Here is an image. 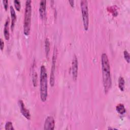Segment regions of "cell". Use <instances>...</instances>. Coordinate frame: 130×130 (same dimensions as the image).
<instances>
[{
  "label": "cell",
  "mask_w": 130,
  "mask_h": 130,
  "mask_svg": "<svg viewBox=\"0 0 130 130\" xmlns=\"http://www.w3.org/2000/svg\"><path fill=\"white\" fill-rule=\"evenodd\" d=\"M103 83L105 93H107L112 85L110 66L107 55L104 53L101 55Z\"/></svg>",
  "instance_id": "cell-1"
},
{
  "label": "cell",
  "mask_w": 130,
  "mask_h": 130,
  "mask_svg": "<svg viewBox=\"0 0 130 130\" xmlns=\"http://www.w3.org/2000/svg\"><path fill=\"white\" fill-rule=\"evenodd\" d=\"M47 74L46 68L42 65L40 68V98L43 102H45L48 95Z\"/></svg>",
  "instance_id": "cell-2"
},
{
  "label": "cell",
  "mask_w": 130,
  "mask_h": 130,
  "mask_svg": "<svg viewBox=\"0 0 130 130\" xmlns=\"http://www.w3.org/2000/svg\"><path fill=\"white\" fill-rule=\"evenodd\" d=\"M31 1L27 0L25 2V8L23 22V33L28 36L30 34L31 16Z\"/></svg>",
  "instance_id": "cell-3"
},
{
  "label": "cell",
  "mask_w": 130,
  "mask_h": 130,
  "mask_svg": "<svg viewBox=\"0 0 130 130\" xmlns=\"http://www.w3.org/2000/svg\"><path fill=\"white\" fill-rule=\"evenodd\" d=\"M80 7L84 28L85 30H87L89 27V13L87 1L86 0L81 1L80 2Z\"/></svg>",
  "instance_id": "cell-4"
},
{
  "label": "cell",
  "mask_w": 130,
  "mask_h": 130,
  "mask_svg": "<svg viewBox=\"0 0 130 130\" xmlns=\"http://www.w3.org/2000/svg\"><path fill=\"white\" fill-rule=\"evenodd\" d=\"M56 55L55 50H54V52L52 56V66H51V69L50 72V84L51 86H53L55 83V63H56Z\"/></svg>",
  "instance_id": "cell-5"
},
{
  "label": "cell",
  "mask_w": 130,
  "mask_h": 130,
  "mask_svg": "<svg viewBox=\"0 0 130 130\" xmlns=\"http://www.w3.org/2000/svg\"><path fill=\"white\" fill-rule=\"evenodd\" d=\"M78 59L75 54L74 55L72 60V73L73 79L74 81H76L78 76Z\"/></svg>",
  "instance_id": "cell-6"
},
{
  "label": "cell",
  "mask_w": 130,
  "mask_h": 130,
  "mask_svg": "<svg viewBox=\"0 0 130 130\" xmlns=\"http://www.w3.org/2000/svg\"><path fill=\"white\" fill-rule=\"evenodd\" d=\"M18 104L20 109V112L21 113L22 115L27 120H29L30 119V114L29 111L25 107L23 101L21 100H19L18 102Z\"/></svg>",
  "instance_id": "cell-7"
},
{
  "label": "cell",
  "mask_w": 130,
  "mask_h": 130,
  "mask_svg": "<svg viewBox=\"0 0 130 130\" xmlns=\"http://www.w3.org/2000/svg\"><path fill=\"white\" fill-rule=\"evenodd\" d=\"M55 127V120L54 118L51 116L47 117L44 124V129L53 130Z\"/></svg>",
  "instance_id": "cell-8"
},
{
  "label": "cell",
  "mask_w": 130,
  "mask_h": 130,
  "mask_svg": "<svg viewBox=\"0 0 130 130\" xmlns=\"http://www.w3.org/2000/svg\"><path fill=\"white\" fill-rule=\"evenodd\" d=\"M39 13L42 19H45L46 16V1L43 0L40 1L39 5Z\"/></svg>",
  "instance_id": "cell-9"
},
{
  "label": "cell",
  "mask_w": 130,
  "mask_h": 130,
  "mask_svg": "<svg viewBox=\"0 0 130 130\" xmlns=\"http://www.w3.org/2000/svg\"><path fill=\"white\" fill-rule=\"evenodd\" d=\"M10 14L11 17V30L13 31L15 25V23L17 19V16L16 15L15 11L12 6H10Z\"/></svg>",
  "instance_id": "cell-10"
},
{
  "label": "cell",
  "mask_w": 130,
  "mask_h": 130,
  "mask_svg": "<svg viewBox=\"0 0 130 130\" xmlns=\"http://www.w3.org/2000/svg\"><path fill=\"white\" fill-rule=\"evenodd\" d=\"M10 22V18H7L4 27V35L5 38L6 40H9L10 39V32H9V24Z\"/></svg>",
  "instance_id": "cell-11"
},
{
  "label": "cell",
  "mask_w": 130,
  "mask_h": 130,
  "mask_svg": "<svg viewBox=\"0 0 130 130\" xmlns=\"http://www.w3.org/2000/svg\"><path fill=\"white\" fill-rule=\"evenodd\" d=\"M116 110L120 115H123L126 112V109L123 104H119L116 106Z\"/></svg>",
  "instance_id": "cell-12"
},
{
  "label": "cell",
  "mask_w": 130,
  "mask_h": 130,
  "mask_svg": "<svg viewBox=\"0 0 130 130\" xmlns=\"http://www.w3.org/2000/svg\"><path fill=\"white\" fill-rule=\"evenodd\" d=\"M124 85H125V81L124 78L122 77H119L118 79V87L120 90L123 91L124 89Z\"/></svg>",
  "instance_id": "cell-13"
},
{
  "label": "cell",
  "mask_w": 130,
  "mask_h": 130,
  "mask_svg": "<svg viewBox=\"0 0 130 130\" xmlns=\"http://www.w3.org/2000/svg\"><path fill=\"white\" fill-rule=\"evenodd\" d=\"M45 49L46 56L47 57L50 51V42L48 38H46L45 41Z\"/></svg>",
  "instance_id": "cell-14"
},
{
  "label": "cell",
  "mask_w": 130,
  "mask_h": 130,
  "mask_svg": "<svg viewBox=\"0 0 130 130\" xmlns=\"http://www.w3.org/2000/svg\"><path fill=\"white\" fill-rule=\"evenodd\" d=\"M5 129L6 130H8V129H10V130H14V128L13 127V124L12 123V122L11 121H7L6 124H5Z\"/></svg>",
  "instance_id": "cell-15"
},
{
  "label": "cell",
  "mask_w": 130,
  "mask_h": 130,
  "mask_svg": "<svg viewBox=\"0 0 130 130\" xmlns=\"http://www.w3.org/2000/svg\"><path fill=\"white\" fill-rule=\"evenodd\" d=\"M13 3H14V6H15L16 10L18 11H19L21 9V3H20V1H19L18 0H15V1H14Z\"/></svg>",
  "instance_id": "cell-16"
},
{
  "label": "cell",
  "mask_w": 130,
  "mask_h": 130,
  "mask_svg": "<svg viewBox=\"0 0 130 130\" xmlns=\"http://www.w3.org/2000/svg\"><path fill=\"white\" fill-rule=\"evenodd\" d=\"M123 55H124V58L125 59V60L126 61V62L127 63H129V61H130V56H129V54L128 53V52L127 50H124L123 52Z\"/></svg>",
  "instance_id": "cell-17"
},
{
  "label": "cell",
  "mask_w": 130,
  "mask_h": 130,
  "mask_svg": "<svg viewBox=\"0 0 130 130\" xmlns=\"http://www.w3.org/2000/svg\"><path fill=\"white\" fill-rule=\"evenodd\" d=\"M3 5H4V8H5V10L7 11L8 8V1L7 0H3Z\"/></svg>",
  "instance_id": "cell-18"
},
{
  "label": "cell",
  "mask_w": 130,
  "mask_h": 130,
  "mask_svg": "<svg viewBox=\"0 0 130 130\" xmlns=\"http://www.w3.org/2000/svg\"><path fill=\"white\" fill-rule=\"evenodd\" d=\"M0 44H1L0 45L1 50L2 51H3L4 49V42L2 38H1V39H0Z\"/></svg>",
  "instance_id": "cell-19"
},
{
  "label": "cell",
  "mask_w": 130,
  "mask_h": 130,
  "mask_svg": "<svg viewBox=\"0 0 130 130\" xmlns=\"http://www.w3.org/2000/svg\"><path fill=\"white\" fill-rule=\"evenodd\" d=\"M69 3H70V4L72 7L73 8L74 7V1H69Z\"/></svg>",
  "instance_id": "cell-20"
}]
</instances>
